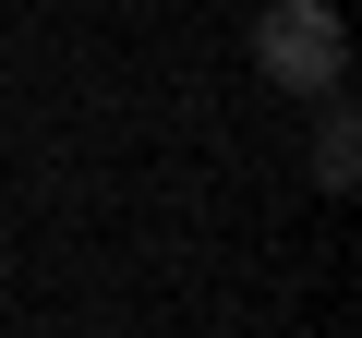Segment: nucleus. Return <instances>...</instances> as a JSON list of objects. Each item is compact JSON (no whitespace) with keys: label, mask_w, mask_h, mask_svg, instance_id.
Here are the masks:
<instances>
[{"label":"nucleus","mask_w":362,"mask_h":338,"mask_svg":"<svg viewBox=\"0 0 362 338\" xmlns=\"http://www.w3.org/2000/svg\"><path fill=\"white\" fill-rule=\"evenodd\" d=\"M254 49H266V73L302 85V97L338 85V13H326V0H278V13L254 25Z\"/></svg>","instance_id":"obj_1"},{"label":"nucleus","mask_w":362,"mask_h":338,"mask_svg":"<svg viewBox=\"0 0 362 338\" xmlns=\"http://www.w3.org/2000/svg\"><path fill=\"white\" fill-rule=\"evenodd\" d=\"M350 169H362V121L326 97V121H314V182H326V194H350Z\"/></svg>","instance_id":"obj_2"}]
</instances>
